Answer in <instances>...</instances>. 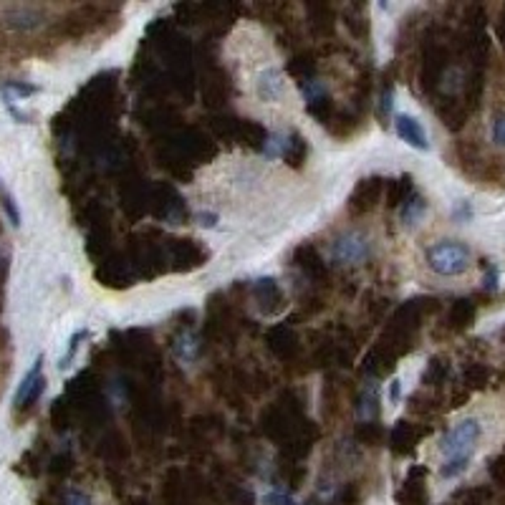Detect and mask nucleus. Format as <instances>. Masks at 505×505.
I'll return each instance as SVG.
<instances>
[{
  "mask_svg": "<svg viewBox=\"0 0 505 505\" xmlns=\"http://www.w3.org/2000/svg\"><path fill=\"white\" fill-rule=\"evenodd\" d=\"M425 258H427L429 268L444 278L462 276L470 268V248L457 240H439V243L429 245Z\"/></svg>",
  "mask_w": 505,
  "mask_h": 505,
  "instance_id": "1",
  "label": "nucleus"
},
{
  "mask_svg": "<svg viewBox=\"0 0 505 505\" xmlns=\"http://www.w3.org/2000/svg\"><path fill=\"white\" fill-rule=\"evenodd\" d=\"M480 422L478 420H462L457 422L452 429H447L442 439H439V450H442L444 460H452V457H465L470 460L472 447L480 439Z\"/></svg>",
  "mask_w": 505,
  "mask_h": 505,
  "instance_id": "2",
  "label": "nucleus"
},
{
  "mask_svg": "<svg viewBox=\"0 0 505 505\" xmlns=\"http://www.w3.org/2000/svg\"><path fill=\"white\" fill-rule=\"evenodd\" d=\"M46 18H48V13L41 6H23V3H16V6L0 8V21H3V26L11 28V31H18V33L38 31L41 26H46Z\"/></svg>",
  "mask_w": 505,
  "mask_h": 505,
  "instance_id": "3",
  "label": "nucleus"
},
{
  "mask_svg": "<svg viewBox=\"0 0 505 505\" xmlns=\"http://www.w3.org/2000/svg\"><path fill=\"white\" fill-rule=\"evenodd\" d=\"M369 250H372V245H369L367 235L351 230V233L339 235L331 243V258L336 263H341V266H356V263L367 261Z\"/></svg>",
  "mask_w": 505,
  "mask_h": 505,
  "instance_id": "4",
  "label": "nucleus"
},
{
  "mask_svg": "<svg viewBox=\"0 0 505 505\" xmlns=\"http://www.w3.org/2000/svg\"><path fill=\"white\" fill-rule=\"evenodd\" d=\"M41 367H43V359L38 356L36 364H33V369L23 377L21 387H18V392H16V407L18 410H21V407H31L41 397V392L46 389V379H43V374H41Z\"/></svg>",
  "mask_w": 505,
  "mask_h": 505,
  "instance_id": "5",
  "label": "nucleus"
},
{
  "mask_svg": "<svg viewBox=\"0 0 505 505\" xmlns=\"http://www.w3.org/2000/svg\"><path fill=\"white\" fill-rule=\"evenodd\" d=\"M395 129L400 134L402 142H407L410 147L420 152H427L429 150V142H427V134H425L422 124L417 122L415 117H407V114H397L395 117Z\"/></svg>",
  "mask_w": 505,
  "mask_h": 505,
  "instance_id": "6",
  "label": "nucleus"
},
{
  "mask_svg": "<svg viewBox=\"0 0 505 505\" xmlns=\"http://www.w3.org/2000/svg\"><path fill=\"white\" fill-rule=\"evenodd\" d=\"M258 94L266 101H273L283 94V76H281L278 68H268V71L261 73V78H258Z\"/></svg>",
  "mask_w": 505,
  "mask_h": 505,
  "instance_id": "7",
  "label": "nucleus"
},
{
  "mask_svg": "<svg viewBox=\"0 0 505 505\" xmlns=\"http://www.w3.org/2000/svg\"><path fill=\"white\" fill-rule=\"evenodd\" d=\"M0 205H3V210H6L11 225H16L18 228V225H21V212H18V205H16V200H13V194L3 187V182H0Z\"/></svg>",
  "mask_w": 505,
  "mask_h": 505,
  "instance_id": "8",
  "label": "nucleus"
},
{
  "mask_svg": "<svg viewBox=\"0 0 505 505\" xmlns=\"http://www.w3.org/2000/svg\"><path fill=\"white\" fill-rule=\"evenodd\" d=\"M425 207H427V205H425L422 197H417V200H412V202L407 200V205L402 207V222H405V225H415L417 217L425 212Z\"/></svg>",
  "mask_w": 505,
  "mask_h": 505,
  "instance_id": "9",
  "label": "nucleus"
},
{
  "mask_svg": "<svg viewBox=\"0 0 505 505\" xmlns=\"http://www.w3.org/2000/svg\"><path fill=\"white\" fill-rule=\"evenodd\" d=\"M493 142L498 147H505V117H500L493 122Z\"/></svg>",
  "mask_w": 505,
  "mask_h": 505,
  "instance_id": "10",
  "label": "nucleus"
},
{
  "mask_svg": "<svg viewBox=\"0 0 505 505\" xmlns=\"http://www.w3.org/2000/svg\"><path fill=\"white\" fill-rule=\"evenodd\" d=\"M83 336H86V331H78L76 336H73V339H71V346H68V354L63 356L61 364H58V367H61V369H66V367H68V361L73 359V354H76V349H78V341H81Z\"/></svg>",
  "mask_w": 505,
  "mask_h": 505,
  "instance_id": "11",
  "label": "nucleus"
},
{
  "mask_svg": "<svg viewBox=\"0 0 505 505\" xmlns=\"http://www.w3.org/2000/svg\"><path fill=\"white\" fill-rule=\"evenodd\" d=\"M6 91H13V94H18V96H31V94H36V86H28V83H16V81H11V83H6Z\"/></svg>",
  "mask_w": 505,
  "mask_h": 505,
  "instance_id": "12",
  "label": "nucleus"
},
{
  "mask_svg": "<svg viewBox=\"0 0 505 505\" xmlns=\"http://www.w3.org/2000/svg\"><path fill=\"white\" fill-rule=\"evenodd\" d=\"M66 505H91V498L86 493H81V490H71L66 495Z\"/></svg>",
  "mask_w": 505,
  "mask_h": 505,
  "instance_id": "13",
  "label": "nucleus"
},
{
  "mask_svg": "<svg viewBox=\"0 0 505 505\" xmlns=\"http://www.w3.org/2000/svg\"><path fill=\"white\" fill-rule=\"evenodd\" d=\"M268 503H271V505H293L288 498H286V495H271V498H268Z\"/></svg>",
  "mask_w": 505,
  "mask_h": 505,
  "instance_id": "14",
  "label": "nucleus"
}]
</instances>
